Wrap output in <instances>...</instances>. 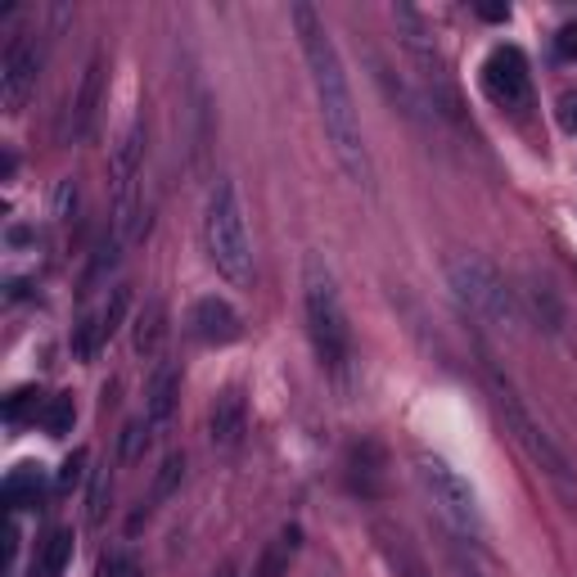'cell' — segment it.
Instances as JSON below:
<instances>
[{
    "label": "cell",
    "instance_id": "1",
    "mask_svg": "<svg viewBox=\"0 0 577 577\" xmlns=\"http://www.w3.org/2000/svg\"><path fill=\"white\" fill-rule=\"evenodd\" d=\"M288 19H294L298 45H303V59H307V72H312V91H316V104H321L325 140H330L338 168L347 172L352 185L375 190V163H371V150H366V131H361V113H356L347 72H343V59H338V45H334L325 19L316 14V6H307V0H298V6L288 10Z\"/></svg>",
    "mask_w": 577,
    "mask_h": 577
},
{
    "label": "cell",
    "instance_id": "2",
    "mask_svg": "<svg viewBox=\"0 0 577 577\" xmlns=\"http://www.w3.org/2000/svg\"><path fill=\"white\" fill-rule=\"evenodd\" d=\"M303 316H307V334H312L321 371L343 379L352 366V325H347V312L338 298L334 271L325 266L321 253L303 257Z\"/></svg>",
    "mask_w": 577,
    "mask_h": 577
},
{
    "label": "cell",
    "instance_id": "3",
    "mask_svg": "<svg viewBox=\"0 0 577 577\" xmlns=\"http://www.w3.org/2000/svg\"><path fill=\"white\" fill-rule=\"evenodd\" d=\"M203 249H207L212 266L222 271L231 284H249L253 280V240H249V222H244V203H240L235 181H226V176L207 190Z\"/></svg>",
    "mask_w": 577,
    "mask_h": 577
},
{
    "label": "cell",
    "instance_id": "4",
    "mask_svg": "<svg viewBox=\"0 0 577 577\" xmlns=\"http://www.w3.org/2000/svg\"><path fill=\"white\" fill-rule=\"evenodd\" d=\"M447 284H452L456 303H460L474 321H483V325H492V330H500V334H515V330L524 325V312H519L515 288L505 284V275H500L487 257H478V253L452 257V262H447Z\"/></svg>",
    "mask_w": 577,
    "mask_h": 577
},
{
    "label": "cell",
    "instance_id": "5",
    "mask_svg": "<svg viewBox=\"0 0 577 577\" xmlns=\"http://www.w3.org/2000/svg\"><path fill=\"white\" fill-rule=\"evenodd\" d=\"M483 375H487V397H492V411H496V419H500V428H505V438H510L546 478H555L559 487H568V483H573V469H568L564 452L555 447L550 433L533 419V411L524 406V397L515 393V384L505 379V375L492 366V361L483 366Z\"/></svg>",
    "mask_w": 577,
    "mask_h": 577
},
{
    "label": "cell",
    "instance_id": "6",
    "mask_svg": "<svg viewBox=\"0 0 577 577\" xmlns=\"http://www.w3.org/2000/svg\"><path fill=\"white\" fill-rule=\"evenodd\" d=\"M415 478L428 492V500L438 505V515L460 533V537H483V510H478V496L469 487L465 474H456L443 456H415Z\"/></svg>",
    "mask_w": 577,
    "mask_h": 577
},
{
    "label": "cell",
    "instance_id": "7",
    "mask_svg": "<svg viewBox=\"0 0 577 577\" xmlns=\"http://www.w3.org/2000/svg\"><path fill=\"white\" fill-rule=\"evenodd\" d=\"M483 91L496 109H524L533 100V72L519 45H496L483 63Z\"/></svg>",
    "mask_w": 577,
    "mask_h": 577
},
{
    "label": "cell",
    "instance_id": "8",
    "mask_svg": "<svg viewBox=\"0 0 577 577\" xmlns=\"http://www.w3.org/2000/svg\"><path fill=\"white\" fill-rule=\"evenodd\" d=\"M37 78H41V50L28 32L10 37L6 45V59H0V104L6 113H19L28 104V95L37 91Z\"/></svg>",
    "mask_w": 577,
    "mask_h": 577
},
{
    "label": "cell",
    "instance_id": "9",
    "mask_svg": "<svg viewBox=\"0 0 577 577\" xmlns=\"http://www.w3.org/2000/svg\"><path fill=\"white\" fill-rule=\"evenodd\" d=\"M347 487L361 500H379L388 487V452L375 438H361L347 447Z\"/></svg>",
    "mask_w": 577,
    "mask_h": 577
},
{
    "label": "cell",
    "instance_id": "10",
    "mask_svg": "<svg viewBox=\"0 0 577 577\" xmlns=\"http://www.w3.org/2000/svg\"><path fill=\"white\" fill-rule=\"evenodd\" d=\"M190 334H194L199 343L226 347V343H235V338L244 334V321H240V312H235L226 298L207 294V298H199V303L190 307Z\"/></svg>",
    "mask_w": 577,
    "mask_h": 577
},
{
    "label": "cell",
    "instance_id": "11",
    "mask_svg": "<svg viewBox=\"0 0 577 577\" xmlns=\"http://www.w3.org/2000/svg\"><path fill=\"white\" fill-rule=\"evenodd\" d=\"M371 537H375L384 564L393 568V577H433L428 564H424V555H419V546L411 541V533H406L402 524H393V519H375V524H371Z\"/></svg>",
    "mask_w": 577,
    "mask_h": 577
},
{
    "label": "cell",
    "instance_id": "12",
    "mask_svg": "<svg viewBox=\"0 0 577 577\" xmlns=\"http://www.w3.org/2000/svg\"><path fill=\"white\" fill-rule=\"evenodd\" d=\"M244 428H249V402L240 388H222L207 411V433L216 447H240L244 443Z\"/></svg>",
    "mask_w": 577,
    "mask_h": 577
},
{
    "label": "cell",
    "instance_id": "13",
    "mask_svg": "<svg viewBox=\"0 0 577 577\" xmlns=\"http://www.w3.org/2000/svg\"><path fill=\"white\" fill-rule=\"evenodd\" d=\"M100 87H104V54H91L87 72H82V87L72 95V109H68V131L72 140H87L91 135V122H95V109H100Z\"/></svg>",
    "mask_w": 577,
    "mask_h": 577
},
{
    "label": "cell",
    "instance_id": "14",
    "mask_svg": "<svg viewBox=\"0 0 577 577\" xmlns=\"http://www.w3.org/2000/svg\"><path fill=\"white\" fill-rule=\"evenodd\" d=\"M176 397H181L176 361H159V366L150 371V384H144V415H150V424H168L172 411H176Z\"/></svg>",
    "mask_w": 577,
    "mask_h": 577
},
{
    "label": "cell",
    "instance_id": "15",
    "mask_svg": "<svg viewBox=\"0 0 577 577\" xmlns=\"http://www.w3.org/2000/svg\"><path fill=\"white\" fill-rule=\"evenodd\" d=\"M303 550V528L298 524H288V528H280L271 541H266V550H262V559H257V577H284L288 573V564H294V555Z\"/></svg>",
    "mask_w": 577,
    "mask_h": 577
},
{
    "label": "cell",
    "instance_id": "16",
    "mask_svg": "<svg viewBox=\"0 0 577 577\" xmlns=\"http://www.w3.org/2000/svg\"><path fill=\"white\" fill-rule=\"evenodd\" d=\"M135 352L140 356H159L163 352V343H168V307L159 303V298H150L140 307V316H135Z\"/></svg>",
    "mask_w": 577,
    "mask_h": 577
},
{
    "label": "cell",
    "instance_id": "17",
    "mask_svg": "<svg viewBox=\"0 0 577 577\" xmlns=\"http://www.w3.org/2000/svg\"><path fill=\"white\" fill-rule=\"evenodd\" d=\"M72 564V533L68 528H54L41 550H37V564H32V577H63V568Z\"/></svg>",
    "mask_w": 577,
    "mask_h": 577
},
{
    "label": "cell",
    "instance_id": "18",
    "mask_svg": "<svg viewBox=\"0 0 577 577\" xmlns=\"http://www.w3.org/2000/svg\"><path fill=\"white\" fill-rule=\"evenodd\" d=\"M41 496H45V487H41V469L37 465H19L6 478V500L14 505V510H37Z\"/></svg>",
    "mask_w": 577,
    "mask_h": 577
},
{
    "label": "cell",
    "instance_id": "19",
    "mask_svg": "<svg viewBox=\"0 0 577 577\" xmlns=\"http://www.w3.org/2000/svg\"><path fill=\"white\" fill-rule=\"evenodd\" d=\"M528 312L541 321V330L559 334V325H564V307H559V294L550 288V280H533V284H528Z\"/></svg>",
    "mask_w": 577,
    "mask_h": 577
},
{
    "label": "cell",
    "instance_id": "20",
    "mask_svg": "<svg viewBox=\"0 0 577 577\" xmlns=\"http://www.w3.org/2000/svg\"><path fill=\"white\" fill-rule=\"evenodd\" d=\"M126 307H131V288L126 284H113L109 288V298H104V307L95 312V330H100V347L118 334V325H122V316H126Z\"/></svg>",
    "mask_w": 577,
    "mask_h": 577
},
{
    "label": "cell",
    "instance_id": "21",
    "mask_svg": "<svg viewBox=\"0 0 577 577\" xmlns=\"http://www.w3.org/2000/svg\"><path fill=\"white\" fill-rule=\"evenodd\" d=\"M45 406H50V397H45L41 388H19V393H10V397H6V419H10V424L41 419V415H45Z\"/></svg>",
    "mask_w": 577,
    "mask_h": 577
},
{
    "label": "cell",
    "instance_id": "22",
    "mask_svg": "<svg viewBox=\"0 0 577 577\" xmlns=\"http://www.w3.org/2000/svg\"><path fill=\"white\" fill-rule=\"evenodd\" d=\"M41 424H45L50 438H63V433H72V424H78V406H72V397H68V393L50 397V406H45Z\"/></svg>",
    "mask_w": 577,
    "mask_h": 577
},
{
    "label": "cell",
    "instance_id": "23",
    "mask_svg": "<svg viewBox=\"0 0 577 577\" xmlns=\"http://www.w3.org/2000/svg\"><path fill=\"white\" fill-rule=\"evenodd\" d=\"M150 433H154V424H150V419H131V424L122 428V438H118L122 460H140V456H144V447H150Z\"/></svg>",
    "mask_w": 577,
    "mask_h": 577
},
{
    "label": "cell",
    "instance_id": "24",
    "mask_svg": "<svg viewBox=\"0 0 577 577\" xmlns=\"http://www.w3.org/2000/svg\"><path fill=\"white\" fill-rule=\"evenodd\" d=\"M181 478H185V456H181V452H172V456L159 465V478H154V500H168V496L181 487Z\"/></svg>",
    "mask_w": 577,
    "mask_h": 577
},
{
    "label": "cell",
    "instance_id": "25",
    "mask_svg": "<svg viewBox=\"0 0 577 577\" xmlns=\"http://www.w3.org/2000/svg\"><path fill=\"white\" fill-rule=\"evenodd\" d=\"M104 500H109V469H95L91 500H87V515H91V524H100V519H104Z\"/></svg>",
    "mask_w": 577,
    "mask_h": 577
},
{
    "label": "cell",
    "instance_id": "26",
    "mask_svg": "<svg viewBox=\"0 0 577 577\" xmlns=\"http://www.w3.org/2000/svg\"><path fill=\"white\" fill-rule=\"evenodd\" d=\"M100 577H144V573H140V564H135L131 555H122V550H118V555H104Z\"/></svg>",
    "mask_w": 577,
    "mask_h": 577
},
{
    "label": "cell",
    "instance_id": "27",
    "mask_svg": "<svg viewBox=\"0 0 577 577\" xmlns=\"http://www.w3.org/2000/svg\"><path fill=\"white\" fill-rule=\"evenodd\" d=\"M559 126L568 135H577V91H564L559 95Z\"/></svg>",
    "mask_w": 577,
    "mask_h": 577
},
{
    "label": "cell",
    "instance_id": "28",
    "mask_svg": "<svg viewBox=\"0 0 577 577\" xmlns=\"http://www.w3.org/2000/svg\"><path fill=\"white\" fill-rule=\"evenodd\" d=\"M82 465H87V452H72L59 469V487H72V483H82Z\"/></svg>",
    "mask_w": 577,
    "mask_h": 577
},
{
    "label": "cell",
    "instance_id": "29",
    "mask_svg": "<svg viewBox=\"0 0 577 577\" xmlns=\"http://www.w3.org/2000/svg\"><path fill=\"white\" fill-rule=\"evenodd\" d=\"M555 54L559 59H577V23H568V28H559V37H555Z\"/></svg>",
    "mask_w": 577,
    "mask_h": 577
},
{
    "label": "cell",
    "instance_id": "30",
    "mask_svg": "<svg viewBox=\"0 0 577 577\" xmlns=\"http://www.w3.org/2000/svg\"><path fill=\"white\" fill-rule=\"evenodd\" d=\"M452 577H483V573L465 550H452Z\"/></svg>",
    "mask_w": 577,
    "mask_h": 577
},
{
    "label": "cell",
    "instance_id": "31",
    "mask_svg": "<svg viewBox=\"0 0 577 577\" xmlns=\"http://www.w3.org/2000/svg\"><path fill=\"white\" fill-rule=\"evenodd\" d=\"M478 19H487V23H505V19H510V6H478Z\"/></svg>",
    "mask_w": 577,
    "mask_h": 577
}]
</instances>
